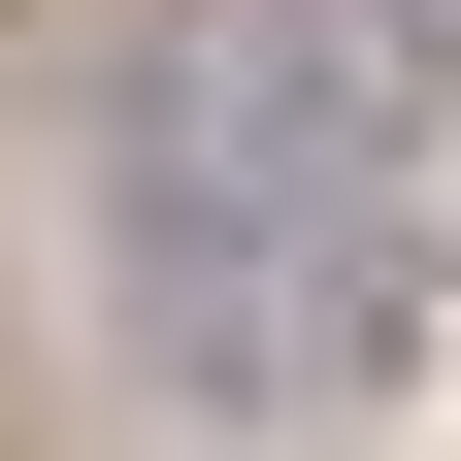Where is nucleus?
<instances>
[{"mask_svg":"<svg viewBox=\"0 0 461 461\" xmlns=\"http://www.w3.org/2000/svg\"><path fill=\"white\" fill-rule=\"evenodd\" d=\"M395 264V33L363 0H230L198 67H165V165H132V297L198 330L230 395H297Z\"/></svg>","mask_w":461,"mask_h":461,"instance_id":"nucleus-1","label":"nucleus"}]
</instances>
